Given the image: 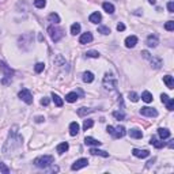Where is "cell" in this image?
<instances>
[{"mask_svg":"<svg viewBox=\"0 0 174 174\" xmlns=\"http://www.w3.org/2000/svg\"><path fill=\"white\" fill-rule=\"evenodd\" d=\"M68 148H69V144H68L67 142H63V143H60L59 146L56 147V151L61 155V154H64V152H67Z\"/></svg>","mask_w":174,"mask_h":174,"instance_id":"obj_13","label":"cell"},{"mask_svg":"<svg viewBox=\"0 0 174 174\" xmlns=\"http://www.w3.org/2000/svg\"><path fill=\"white\" fill-rule=\"evenodd\" d=\"M94 125V121L93 120H84V123H83V129L84 130H87L88 128H91Z\"/></svg>","mask_w":174,"mask_h":174,"instance_id":"obj_34","label":"cell"},{"mask_svg":"<svg viewBox=\"0 0 174 174\" xmlns=\"http://www.w3.org/2000/svg\"><path fill=\"white\" fill-rule=\"evenodd\" d=\"M125 133H127L125 128H124V127H117V128H114V130H113V133H112V135H113L116 139H120V138H124Z\"/></svg>","mask_w":174,"mask_h":174,"instance_id":"obj_10","label":"cell"},{"mask_svg":"<svg viewBox=\"0 0 174 174\" xmlns=\"http://www.w3.org/2000/svg\"><path fill=\"white\" fill-rule=\"evenodd\" d=\"M34 6L37 8H44L46 6V0H34Z\"/></svg>","mask_w":174,"mask_h":174,"instance_id":"obj_33","label":"cell"},{"mask_svg":"<svg viewBox=\"0 0 174 174\" xmlns=\"http://www.w3.org/2000/svg\"><path fill=\"white\" fill-rule=\"evenodd\" d=\"M78 98H79L78 93H69V94L65 95V101H67V102H69V103L76 102V101H78Z\"/></svg>","mask_w":174,"mask_h":174,"instance_id":"obj_19","label":"cell"},{"mask_svg":"<svg viewBox=\"0 0 174 174\" xmlns=\"http://www.w3.org/2000/svg\"><path fill=\"white\" fill-rule=\"evenodd\" d=\"M90 152L93 155H99V156H103V158H107V156H109V152L102 151V150H98V148H91Z\"/></svg>","mask_w":174,"mask_h":174,"instance_id":"obj_20","label":"cell"},{"mask_svg":"<svg viewBox=\"0 0 174 174\" xmlns=\"http://www.w3.org/2000/svg\"><path fill=\"white\" fill-rule=\"evenodd\" d=\"M98 33H101L103 36H107L110 33V29L106 27V26H98Z\"/></svg>","mask_w":174,"mask_h":174,"instance_id":"obj_31","label":"cell"},{"mask_svg":"<svg viewBox=\"0 0 174 174\" xmlns=\"http://www.w3.org/2000/svg\"><path fill=\"white\" fill-rule=\"evenodd\" d=\"M49 102H51V101H49V98H42V99H41V105H42V106H48V105H49Z\"/></svg>","mask_w":174,"mask_h":174,"instance_id":"obj_42","label":"cell"},{"mask_svg":"<svg viewBox=\"0 0 174 174\" xmlns=\"http://www.w3.org/2000/svg\"><path fill=\"white\" fill-rule=\"evenodd\" d=\"M80 33V25L79 23H74L71 26V34L72 36H76Z\"/></svg>","mask_w":174,"mask_h":174,"instance_id":"obj_30","label":"cell"},{"mask_svg":"<svg viewBox=\"0 0 174 174\" xmlns=\"http://www.w3.org/2000/svg\"><path fill=\"white\" fill-rule=\"evenodd\" d=\"M128 135H129L130 138H133V139H142L143 138V132L140 129H138V128L129 129L128 130Z\"/></svg>","mask_w":174,"mask_h":174,"instance_id":"obj_11","label":"cell"},{"mask_svg":"<svg viewBox=\"0 0 174 174\" xmlns=\"http://www.w3.org/2000/svg\"><path fill=\"white\" fill-rule=\"evenodd\" d=\"M158 44H159V41H158V37L156 36H148V38H147V45L150 48H156L158 46Z\"/></svg>","mask_w":174,"mask_h":174,"instance_id":"obj_12","label":"cell"},{"mask_svg":"<svg viewBox=\"0 0 174 174\" xmlns=\"http://www.w3.org/2000/svg\"><path fill=\"white\" fill-rule=\"evenodd\" d=\"M138 44V37L136 36H129L125 38V46L127 48H135Z\"/></svg>","mask_w":174,"mask_h":174,"instance_id":"obj_9","label":"cell"},{"mask_svg":"<svg viewBox=\"0 0 174 174\" xmlns=\"http://www.w3.org/2000/svg\"><path fill=\"white\" fill-rule=\"evenodd\" d=\"M129 99L132 101V102H138L139 101V95L135 93V91H130L129 93Z\"/></svg>","mask_w":174,"mask_h":174,"instance_id":"obj_37","label":"cell"},{"mask_svg":"<svg viewBox=\"0 0 174 174\" xmlns=\"http://www.w3.org/2000/svg\"><path fill=\"white\" fill-rule=\"evenodd\" d=\"M53 162H55V158L52 155H44V156H38L34 159V165L41 169H46L51 165H53Z\"/></svg>","mask_w":174,"mask_h":174,"instance_id":"obj_1","label":"cell"},{"mask_svg":"<svg viewBox=\"0 0 174 174\" xmlns=\"http://www.w3.org/2000/svg\"><path fill=\"white\" fill-rule=\"evenodd\" d=\"M0 69H1V71H3V74H4V79L1 80V83H3V84H8L10 82H11V79H12L14 71H12L11 68L8 67V65L4 63V61H0Z\"/></svg>","mask_w":174,"mask_h":174,"instance_id":"obj_2","label":"cell"},{"mask_svg":"<svg viewBox=\"0 0 174 174\" xmlns=\"http://www.w3.org/2000/svg\"><path fill=\"white\" fill-rule=\"evenodd\" d=\"M0 171H1V173H4V174H8V173H10V169H8V167L6 166L4 163L0 162Z\"/></svg>","mask_w":174,"mask_h":174,"instance_id":"obj_40","label":"cell"},{"mask_svg":"<svg viewBox=\"0 0 174 174\" xmlns=\"http://www.w3.org/2000/svg\"><path fill=\"white\" fill-rule=\"evenodd\" d=\"M163 82H165V84H166L169 88H174V79H173V76H170V75L163 76Z\"/></svg>","mask_w":174,"mask_h":174,"instance_id":"obj_21","label":"cell"},{"mask_svg":"<svg viewBox=\"0 0 174 174\" xmlns=\"http://www.w3.org/2000/svg\"><path fill=\"white\" fill-rule=\"evenodd\" d=\"M48 19H49V22H52V23H60V16L56 14V12H52V14H49V16H48Z\"/></svg>","mask_w":174,"mask_h":174,"instance_id":"obj_27","label":"cell"},{"mask_svg":"<svg viewBox=\"0 0 174 174\" xmlns=\"http://www.w3.org/2000/svg\"><path fill=\"white\" fill-rule=\"evenodd\" d=\"M52 99H53V102H55V105H56L57 107H61V106H63V103H64V102H63V99L60 98V97H59L57 94L52 93Z\"/></svg>","mask_w":174,"mask_h":174,"instance_id":"obj_26","label":"cell"},{"mask_svg":"<svg viewBox=\"0 0 174 174\" xmlns=\"http://www.w3.org/2000/svg\"><path fill=\"white\" fill-rule=\"evenodd\" d=\"M48 33H49V36H51V38H52L53 42H59L64 36L63 29L57 27V26H51V27L48 29Z\"/></svg>","mask_w":174,"mask_h":174,"instance_id":"obj_3","label":"cell"},{"mask_svg":"<svg viewBox=\"0 0 174 174\" xmlns=\"http://www.w3.org/2000/svg\"><path fill=\"white\" fill-rule=\"evenodd\" d=\"M78 133H79V124L74 121V123L69 124V135L71 136H76Z\"/></svg>","mask_w":174,"mask_h":174,"instance_id":"obj_15","label":"cell"},{"mask_svg":"<svg viewBox=\"0 0 174 174\" xmlns=\"http://www.w3.org/2000/svg\"><path fill=\"white\" fill-rule=\"evenodd\" d=\"M158 135H159V138L162 139V140H165V139L170 138V130L166 129V128H159V129H158Z\"/></svg>","mask_w":174,"mask_h":174,"instance_id":"obj_18","label":"cell"},{"mask_svg":"<svg viewBox=\"0 0 174 174\" xmlns=\"http://www.w3.org/2000/svg\"><path fill=\"white\" fill-rule=\"evenodd\" d=\"M87 165H88V161H87V158H80V159H78L74 165L71 166V169L72 170H80L82 167H86Z\"/></svg>","mask_w":174,"mask_h":174,"instance_id":"obj_7","label":"cell"},{"mask_svg":"<svg viewBox=\"0 0 174 174\" xmlns=\"http://www.w3.org/2000/svg\"><path fill=\"white\" fill-rule=\"evenodd\" d=\"M94 80V74L90 71H86L83 72V82H86V83H91Z\"/></svg>","mask_w":174,"mask_h":174,"instance_id":"obj_23","label":"cell"},{"mask_svg":"<svg viewBox=\"0 0 174 174\" xmlns=\"http://www.w3.org/2000/svg\"><path fill=\"white\" fill-rule=\"evenodd\" d=\"M148 3H150V4H155V3H156V0H148Z\"/></svg>","mask_w":174,"mask_h":174,"instance_id":"obj_49","label":"cell"},{"mask_svg":"<svg viewBox=\"0 0 174 174\" xmlns=\"http://www.w3.org/2000/svg\"><path fill=\"white\" fill-rule=\"evenodd\" d=\"M93 109H87V107H80V109H78V114L79 116H86V114H90V113H93Z\"/></svg>","mask_w":174,"mask_h":174,"instance_id":"obj_29","label":"cell"},{"mask_svg":"<svg viewBox=\"0 0 174 174\" xmlns=\"http://www.w3.org/2000/svg\"><path fill=\"white\" fill-rule=\"evenodd\" d=\"M44 68H45V64H44V63H37L36 67H34V69H36L37 74H40V72L44 71Z\"/></svg>","mask_w":174,"mask_h":174,"instance_id":"obj_35","label":"cell"},{"mask_svg":"<svg viewBox=\"0 0 174 174\" xmlns=\"http://www.w3.org/2000/svg\"><path fill=\"white\" fill-rule=\"evenodd\" d=\"M44 120H45V119H44V117H41V116H40V117H37V119H36V121H37V123H42Z\"/></svg>","mask_w":174,"mask_h":174,"instance_id":"obj_47","label":"cell"},{"mask_svg":"<svg viewBox=\"0 0 174 174\" xmlns=\"http://www.w3.org/2000/svg\"><path fill=\"white\" fill-rule=\"evenodd\" d=\"M140 114L146 116V117H156V116H158V112L155 110L154 107L144 106V107H142V109H140Z\"/></svg>","mask_w":174,"mask_h":174,"instance_id":"obj_6","label":"cell"},{"mask_svg":"<svg viewBox=\"0 0 174 174\" xmlns=\"http://www.w3.org/2000/svg\"><path fill=\"white\" fill-rule=\"evenodd\" d=\"M101 19H102V15H101L98 11L93 12L90 15V18H88V20H90L91 23H98V22H101Z\"/></svg>","mask_w":174,"mask_h":174,"instance_id":"obj_17","label":"cell"},{"mask_svg":"<svg viewBox=\"0 0 174 174\" xmlns=\"http://www.w3.org/2000/svg\"><path fill=\"white\" fill-rule=\"evenodd\" d=\"M119 103H120V105H121V106H123V105H124V103H123V97H121V95H120V97H119Z\"/></svg>","mask_w":174,"mask_h":174,"instance_id":"obj_48","label":"cell"},{"mask_svg":"<svg viewBox=\"0 0 174 174\" xmlns=\"http://www.w3.org/2000/svg\"><path fill=\"white\" fill-rule=\"evenodd\" d=\"M132 154L136 156V158H147L148 155H150V151H147V150H139V148H133L132 150Z\"/></svg>","mask_w":174,"mask_h":174,"instance_id":"obj_8","label":"cell"},{"mask_svg":"<svg viewBox=\"0 0 174 174\" xmlns=\"http://www.w3.org/2000/svg\"><path fill=\"white\" fill-rule=\"evenodd\" d=\"M18 97H19L23 102L27 103V105H32L33 103V95H32V93H30V90H27V88H22V90L18 93Z\"/></svg>","mask_w":174,"mask_h":174,"instance_id":"obj_5","label":"cell"},{"mask_svg":"<svg viewBox=\"0 0 174 174\" xmlns=\"http://www.w3.org/2000/svg\"><path fill=\"white\" fill-rule=\"evenodd\" d=\"M167 99H169V97H167L166 94H162V95H161V101H162V103H166Z\"/></svg>","mask_w":174,"mask_h":174,"instance_id":"obj_44","label":"cell"},{"mask_svg":"<svg viewBox=\"0 0 174 174\" xmlns=\"http://www.w3.org/2000/svg\"><path fill=\"white\" fill-rule=\"evenodd\" d=\"M102 8L107 12V14H113V12H114V6L112 3H109V1H105V3L102 4Z\"/></svg>","mask_w":174,"mask_h":174,"instance_id":"obj_25","label":"cell"},{"mask_svg":"<svg viewBox=\"0 0 174 174\" xmlns=\"http://www.w3.org/2000/svg\"><path fill=\"white\" fill-rule=\"evenodd\" d=\"M150 61L152 64V67L154 68H161L162 67V60L158 59V57H150Z\"/></svg>","mask_w":174,"mask_h":174,"instance_id":"obj_28","label":"cell"},{"mask_svg":"<svg viewBox=\"0 0 174 174\" xmlns=\"http://www.w3.org/2000/svg\"><path fill=\"white\" fill-rule=\"evenodd\" d=\"M103 87L106 90H114L117 87V80L116 78L113 76V74H105V78H103Z\"/></svg>","mask_w":174,"mask_h":174,"instance_id":"obj_4","label":"cell"},{"mask_svg":"<svg viewBox=\"0 0 174 174\" xmlns=\"http://www.w3.org/2000/svg\"><path fill=\"white\" fill-rule=\"evenodd\" d=\"M166 107H167V110H173L174 109V99H171V98H169L167 99V102H166Z\"/></svg>","mask_w":174,"mask_h":174,"instance_id":"obj_39","label":"cell"},{"mask_svg":"<svg viewBox=\"0 0 174 174\" xmlns=\"http://www.w3.org/2000/svg\"><path fill=\"white\" fill-rule=\"evenodd\" d=\"M142 56H143V57H144V59H148V60H150V57H151V56H150V53H148V52H147V51H143V52H142Z\"/></svg>","mask_w":174,"mask_h":174,"instance_id":"obj_45","label":"cell"},{"mask_svg":"<svg viewBox=\"0 0 174 174\" xmlns=\"http://www.w3.org/2000/svg\"><path fill=\"white\" fill-rule=\"evenodd\" d=\"M86 56H87V57H93V59H98V57H99V52H97V51H87Z\"/></svg>","mask_w":174,"mask_h":174,"instance_id":"obj_32","label":"cell"},{"mask_svg":"<svg viewBox=\"0 0 174 174\" xmlns=\"http://www.w3.org/2000/svg\"><path fill=\"white\" fill-rule=\"evenodd\" d=\"M165 29H166L167 32H173V30H174V22H173V20H169V22H166V25H165Z\"/></svg>","mask_w":174,"mask_h":174,"instance_id":"obj_36","label":"cell"},{"mask_svg":"<svg viewBox=\"0 0 174 174\" xmlns=\"http://www.w3.org/2000/svg\"><path fill=\"white\" fill-rule=\"evenodd\" d=\"M117 30H119V32H124V30H125V25H124V23H119V25H117Z\"/></svg>","mask_w":174,"mask_h":174,"instance_id":"obj_43","label":"cell"},{"mask_svg":"<svg viewBox=\"0 0 174 174\" xmlns=\"http://www.w3.org/2000/svg\"><path fill=\"white\" fill-rule=\"evenodd\" d=\"M167 10H169V12H174V3L173 1H169V3H167Z\"/></svg>","mask_w":174,"mask_h":174,"instance_id":"obj_41","label":"cell"},{"mask_svg":"<svg viewBox=\"0 0 174 174\" xmlns=\"http://www.w3.org/2000/svg\"><path fill=\"white\" fill-rule=\"evenodd\" d=\"M113 116H114L117 120H124V119H125V114H124L123 112H117V110H116V112H113Z\"/></svg>","mask_w":174,"mask_h":174,"instance_id":"obj_38","label":"cell"},{"mask_svg":"<svg viewBox=\"0 0 174 174\" xmlns=\"http://www.w3.org/2000/svg\"><path fill=\"white\" fill-rule=\"evenodd\" d=\"M113 130H114V128L112 127V125H109V127H107V132H109V133H113Z\"/></svg>","mask_w":174,"mask_h":174,"instance_id":"obj_46","label":"cell"},{"mask_svg":"<svg viewBox=\"0 0 174 174\" xmlns=\"http://www.w3.org/2000/svg\"><path fill=\"white\" fill-rule=\"evenodd\" d=\"M93 41V34L91 33H83L79 38V42L80 44H88Z\"/></svg>","mask_w":174,"mask_h":174,"instance_id":"obj_14","label":"cell"},{"mask_svg":"<svg viewBox=\"0 0 174 174\" xmlns=\"http://www.w3.org/2000/svg\"><path fill=\"white\" fill-rule=\"evenodd\" d=\"M84 144H86V146H101V142H98V140L94 138L86 136V138H84Z\"/></svg>","mask_w":174,"mask_h":174,"instance_id":"obj_16","label":"cell"},{"mask_svg":"<svg viewBox=\"0 0 174 174\" xmlns=\"http://www.w3.org/2000/svg\"><path fill=\"white\" fill-rule=\"evenodd\" d=\"M150 144L154 146L155 148H162V147H165V142H161V140H158V139H155V138H151Z\"/></svg>","mask_w":174,"mask_h":174,"instance_id":"obj_22","label":"cell"},{"mask_svg":"<svg viewBox=\"0 0 174 174\" xmlns=\"http://www.w3.org/2000/svg\"><path fill=\"white\" fill-rule=\"evenodd\" d=\"M142 99L144 101V102H147V103H150V102H152V94H151L150 91H143L142 93Z\"/></svg>","mask_w":174,"mask_h":174,"instance_id":"obj_24","label":"cell"}]
</instances>
